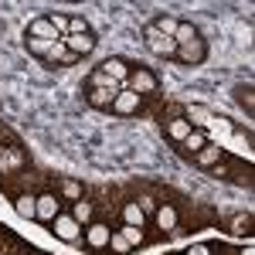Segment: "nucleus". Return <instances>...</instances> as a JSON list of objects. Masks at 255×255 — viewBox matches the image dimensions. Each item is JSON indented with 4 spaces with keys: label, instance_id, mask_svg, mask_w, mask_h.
<instances>
[{
    "label": "nucleus",
    "instance_id": "obj_1",
    "mask_svg": "<svg viewBox=\"0 0 255 255\" xmlns=\"http://www.w3.org/2000/svg\"><path fill=\"white\" fill-rule=\"evenodd\" d=\"M143 44H146V51H150V55H157V58H174V55H177L174 38H163L153 24H146V27H143Z\"/></svg>",
    "mask_w": 255,
    "mask_h": 255
},
{
    "label": "nucleus",
    "instance_id": "obj_2",
    "mask_svg": "<svg viewBox=\"0 0 255 255\" xmlns=\"http://www.w3.org/2000/svg\"><path fill=\"white\" fill-rule=\"evenodd\" d=\"M51 232H55V238H58V242H68V245H75V242L82 238V232H85V228H82V225H79V221H75L72 215H68V211H61V215L51 221Z\"/></svg>",
    "mask_w": 255,
    "mask_h": 255
},
{
    "label": "nucleus",
    "instance_id": "obj_3",
    "mask_svg": "<svg viewBox=\"0 0 255 255\" xmlns=\"http://www.w3.org/2000/svg\"><path fill=\"white\" fill-rule=\"evenodd\" d=\"M157 75L150 72V68H129V79H126V89H133V92H139V96L146 99L150 92H157Z\"/></svg>",
    "mask_w": 255,
    "mask_h": 255
},
{
    "label": "nucleus",
    "instance_id": "obj_4",
    "mask_svg": "<svg viewBox=\"0 0 255 255\" xmlns=\"http://www.w3.org/2000/svg\"><path fill=\"white\" fill-rule=\"evenodd\" d=\"M109 235H113V228H109L106 221H92V225H85V232H82L85 245H89L92 252H99V249H109Z\"/></svg>",
    "mask_w": 255,
    "mask_h": 255
},
{
    "label": "nucleus",
    "instance_id": "obj_5",
    "mask_svg": "<svg viewBox=\"0 0 255 255\" xmlns=\"http://www.w3.org/2000/svg\"><path fill=\"white\" fill-rule=\"evenodd\" d=\"M116 116H133V113H139L143 109V96L139 92H133V89H123L116 99H113V106H109Z\"/></svg>",
    "mask_w": 255,
    "mask_h": 255
},
{
    "label": "nucleus",
    "instance_id": "obj_6",
    "mask_svg": "<svg viewBox=\"0 0 255 255\" xmlns=\"http://www.w3.org/2000/svg\"><path fill=\"white\" fill-rule=\"evenodd\" d=\"M58 215H61V197H55L51 191L38 194V215H34V221H44V225H51V221H55Z\"/></svg>",
    "mask_w": 255,
    "mask_h": 255
},
{
    "label": "nucleus",
    "instance_id": "obj_7",
    "mask_svg": "<svg viewBox=\"0 0 255 255\" xmlns=\"http://www.w3.org/2000/svg\"><path fill=\"white\" fill-rule=\"evenodd\" d=\"M61 44H65V48H68L72 55L85 58V55H92V51H96L99 41H96V34L89 31V34H65V38H61Z\"/></svg>",
    "mask_w": 255,
    "mask_h": 255
},
{
    "label": "nucleus",
    "instance_id": "obj_8",
    "mask_svg": "<svg viewBox=\"0 0 255 255\" xmlns=\"http://www.w3.org/2000/svg\"><path fill=\"white\" fill-rule=\"evenodd\" d=\"M153 221H157V228L163 232V235H174V232H180V215H177L174 204H167V201H163V204L157 208Z\"/></svg>",
    "mask_w": 255,
    "mask_h": 255
},
{
    "label": "nucleus",
    "instance_id": "obj_9",
    "mask_svg": "<svg viewBox=\"0 0 255 255\" xmlns=\"http://www.w3.org/2000/svg\"><path fill=\"white\" fill-rule=\"evenodd\" d=\"M204 55H208V44H204V38H197V41H191V44H184V48H177L174 58L180 61V65H201Z\"/></svg>",
    "mask_w": 255,
    "mask_h": 255
},
{
    "label": "nucleus",
    "instance_id": "obj_10",
    "mask_svg": "<svg viewBox=\"0 0 255 255\" xmlns=\"http://www.w3.org/2000/svg\"><path fill=\"white\" fill-rule=\"evenodd\" d=\"M99 68H102L113 82H119V85H126V79H129V61L126 58H106Z\"/></svg>",
    "mask_w": 255,
    "mask_h": 255
},
{
    "label": "nucleus",
    "instance_id": "obj_11",
    "mask_svg": "<svg viewBox=\"0 0 255 255\" xmlns=\"http://www.w3.org/2000/svg\"><path fill=\"white\" fill-rule=\"evenodd\" d=\"M27 38H34V41H58V31L51 27V20H48V17H34L31 24H27Z\"/></svg>",
    "mask_w": 255,
    "mask_h": 255
},
{
    "label": "nucleus",
    "instance_id": "obj_12",
    "mask_svg": "<svg viewBox=\"0 0 255 255\" xmlns=\"http://www.w3.org/2000/svg\"><path fill=\"white\" fill-rule=\"evenodd\" d=\"M20 167H24V150H20V146H7V153H3V163H0V177H14V174H20Z\"/></svg>",
    "mask_w": 255,
    "mask_h": 255
},
{
    "label": "nucleus",
    "instance_id": "obj_13",
    "mask_svg": "<svg viewBox=\"0 0 255 255\" xmlns=\"http://www.w3.org/2000/svg\"><path fill=\"white\" fill-rule=\"evenodd\" d=\"M14 211H17L24 221H34V215H38V197L27 194V191H20V194H14Z\"/></svg>",
    "mask_w": 255,
    "mask_h": 255
},
{
    "label": "nucleus",
    "instance_id": "obj_14",
    "mask_svg": "<svg viewBox=\"0 0 255 255\" xmlns=\"http://www.w3.org/2000/svg\"><path fill=\"white\" fill-rule=\"evenodd\" d=\"M218 160H225V146H218V143H208L204 150H197V153H194V163H197V167H204V170H211Z\"/></svg>",
    "mask_w": 255,
    "mask_h": 255
},
{
    "label": "nucleus",
    "instance_id": "obj_15",
    "mask_svg": "<svg viewBox=\"0 0 255 255\" xmlns=\"http://www.w3.org/2000/svg\"><path fill=\"white\" fill-rule=\"evenodd\" d=\"M68 215L85 228V225H92V221H96V204H92V201H85V197H79V201H72V211H68Z\"/></svg>",
    "mask_w": 255,
    "mask_h": 255
},
{
    "label": "nucleus",
    "instance_id": "obj_16",
    "mask_svg": "<svg viewBox=\"0 0 255 255\" xmlns=\"http://www.w3.org/2000/svg\"><path fill=\"white\" fill-rule=\"evenodd\" d=\"M208 143H211V136H208V129H191V133H187V139H184L180 146H184V153H191V157H194L197 150H204Z\"/></svg>",
    "mask_w": 255,
    "mask_h": 255
},
{
    "label": "nucleus",
    "instance_id": "obj_17",
    "mask_svg": "<svg viewBox=\"0 0 255 255\" xmlns=\"http://www.w3.org/2000/svg\"><path fill=\"white\" fill-rule=\"evenodd\" d=\"M116 96L119 92H109V89H89V92H85V102H89L92 109H109Z\"/></svg>",
    "mask_w": 255,
    "mask_h": 255
},
{
    "label": "nucleus",
    "instance_id": "obj_18",
    "mask_svg": "<svg viewBox=\"0 0 255 255\" xmlns=\"http://www.w3.org/2000/svg\"><path fill=\"white\" fill-rule=\"evenodd\" d=\"M191 129H194V126H191V123H187L184 116H177V119H167V136L174 139V143H184Z\"/></svg>",
    "mask_w": 255,
    "mask_h": 255
},
{
    "label": "nucleus",
    "instance_id": "obj_19",
    "mask_svg": "<svg viewBox=\"0 0 255 255\" xmlns=\"http://www.w3.org/2000/svg\"><path fill=\"white\" fill-rule=\"evenodd\" d=\"M89 89H109V92H123L126 85H119V82H113L102 68H96L92 75H89Z\"/></svg>",
    "mask_w": 255,
    "mask_h": 255
},
{
    "label": "nucleus",
    "instance_id": "obj_20",
    "mask_svg": "<svg viewBox=\"0 0 255 255\" xmlns=\"http://www.w3.org/2000/svg\"><path fill=\"white\" fill-rule=\"evenodd\" d=\"M44 61H51V65H75V61H79V55H72L61 41H55V48L48 51V58H44Z\"/></svg>",
    "mask_w": 255,
    "mask_h": 255
},
{
    "label": "nucleus",
    "instance_id": "obj_21",
    "mask_svg": "<svg viewBox=\"0 0 255 255\" xmlns=\"http://www.w3.org/2000/svg\"><path fill=\"white\" fill-rule=\"evenodd\" d=\"M123 225H133V228H143L146 225V215L136 208V201H126L123 204Z\"/></svg>",
    "mask_w": 255,
    "mask_h": 255
},
{
    "label": "nucleus",
    "instance_id": "obj_22",
    "mask_svg": "<svg viewBox=\"0 0 255 255\" xmlns=\"http://www.w3.org/2000/svg\"><path fill=\"white\" fill-rule=\"evenodd\" d=\"M197 38H201V34H197L194 24H184V20L177 24V31H174V44L177 48H184V44H191V41H197Z\"/></svg>",
    "mask_w": 255,
    "mask_h": 255
},
{
    "label": "nucleus",
    "instance_id": "obj_23",
    "mask_svg": "<svg viewBox=\"0 0 255 255\" xmlns=\"http://www.w3.org/2000/svg\"><path fill=\"white\" fill-rule=\"evenodd\" d=\"M58 191H61L65 201H79V197H82V184H79V180H72V177H61Z\"/></svg>",
    "mask_w": 255,
    "mask_h": 255
},
{
    "label": "nucleus",
    "instance_id": "obj_24",
    "mask_svg": "<svg viewBox=\"0 0 255 255\" xmlns=\"http://www.w3.org/2000/svg\"><path fill=\"white\" fill-rule=\"evenodd\" d=\"M119 235L129 242V249H139V245H146V235H143V228H133V225H123L119 228Z\"/></svg>",
    "mask_w": 255,
    "mask_h": 255
},
{
    "label": "nucleus",
    "instance_id": "obj_25",
    "mask_svg": "<svg viewBox=\"0 0 255 255\" xmlns=\"http://www.w3.org/2000/svg\"><path fill=\"white\" fill-rule=\"evenodd\" d=\"M177 24H180V20H177L174 14H160V17L153 20V27H157V31H160V34H163V38H174Z\"/></svg>",
    "mask_w": 255,
    "mask_h": 255
},
{
    "label": "nucleus",
    "instance_id": "obj_26",
    "mask_svg": "<svg viewBox=\"0 0 255 255\" xmlns=\"http://www.w3.org/2000/svg\"><path fill=\"white\" fill-rule=\"evenodd\" d=\"M235 99H238V106H245V113H249V116L255 113V96H252V85H238V89H235Z\"/></svg>",
    "mask_w": 255,
    "mask_h": 255
},
{
    "label": "nucleus",
    "instance_id": "obj_27",
    "mask_svg": "<svg viewBox=\"0 0 255 255\" xmlns=\"http://www.w3.org/2000/svg\"><path fill=\"white\" fill-rule=\"evenodd\" d=\"M109 252H113V255H129V252H133L129 242L119 235V228H113V235H109Z\"/></svg>",
    "mask_w": 255,
    "mask_h": 255
},
{
    "label": "nucleus",
    "instance_id": "obj_28",
    "mask_svg": "<svg viewBox=\"0 0 255 255\" xmlns=\"http://www.w3.org/2000/svg\"><path fill=\"white\" fill-rule=\"evenodd\" d=\"M249 228H252V215H235L228 221V232L232 235H249Z\"/></svg>",
    "mask_w": 255,
    "mask_h": 255
},
{
    "label": "nucleus",
    "instance_id": "obj_29",
    "mask_svg": "<svg viewBox=\"0 0 255 255\" xmlns=\"http://www.w3.org/2000/svg\"><path fill=\"white\" fill-rule=\"evenodd\" d=\"M24 44H27V51L38 55V58H48V51L55 48V41H34V38H24Z\"/></svg>",
    "mask_w": 255,
    "mask_h": 255
},
{
    "label": "nucleus",
    "instance_id": "obj_30",
    "mask_svg": "<svg viewBox=\"0 0 255 255\" xmlns=\"http://www.w3.org/2000/svg\"><path fill=\"white\" fill-rule=\"evenodd\" d=\"M68 34H89V20L79 17V14H72V17H68Z\"/></svg>",
    "mask_w": 255,
    "mask_h": 255
},
{
    "label": "nucleus",
    "instance_id": "obj_31",
    "mask_svg": "<svg viewBox=\"0 0 255 255\" xmlns=\"http://www.w3.org/2000/svg\"><path fill=\"white\" fill-rule=\"evenodd\" d=\"M136 208L143 211V215H157V208H160V204L153 201V197H139V201H136Z\"/></svg>",
    "mask_w": 255,
    "mask_h": 255
},
{
    "label": "nucleus",
    "instance_id": "obj_32",
    "mask_svg": "<svg viewBox=\"0 0 255 255\" xmlns=\"http://www.w3.org/2000/svg\"><path fill=\"white\" fill-rule=\"evenodd\" d=\"M184 255H215V249H211V245H201V242H197V245H191V249H187Z\"/></svg>",
    "mask_w": 255,
    "mask_h": 255
},
{
    "label": "nucleus",
    "instance_id": "obj_33",
    "mask_svg": "<svg viewBox=\"0 0 255 255\" xmlns=\"http://www.w3.org/2000/svg\"><path fill=\"white\" fill-rule=\"evenodd\" d=\"M238 255H255V249H242V252H238Z\"/></svg>",
    "mask_w": 255,
    "mask_h": 255
},
{
    "label": "nucleus",
    "instance_id": "obj_34",
    "mask_svg": "<svg viewBox=\"0 0 255 255\" xmlns=\"http://www.w3.org/2000/svg\"><path fill=\"white\" fill-rule=\"evenodd\" d=\"M3 153H7V146H0V163H3Z\"/></svg>",
    "mask_w": 255,
    "mask_h": 255
},
{
    "label": "nucleus",
    "instance_id": "obj_35",
    "mask_svg": "<svg viewBox=\"0 0 255 255\" xmlns=\"http://www.w3.org/2000/svg\"><path fill=\"white\" fill-rule=\"evenodd\" d=\"M0 133H3V123H0Z\"/></svg>",
    "mask_w": 255,
    "mask_h": 255
}]
</instances>
